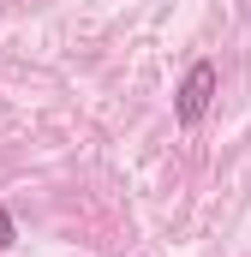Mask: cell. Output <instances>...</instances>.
Segmentation results:
<instances>
[{
  "label": "cell",
  "instance_id": "1",
  "mask_svg": "<svg viewBox=\"0 0 251 257\" xmlns=\"http://www.w3.org/2000/svg\"><path fill=\"white\" fill-rule=\"evenodd\" d=\"M215 84H221V72L209 60H197L180 78V90H174V120L180 126H203V114H209V102H215Z\"/></svg>",
  "mask_w": 251,
  "mask_h": 257
},
{
  "label": "cell",
  "instance_id": "2",
  "mask_svg": "<svg viewBox=\"0 0 251 257\" xmlns=\"http://www.w3.org/2000/svg\"><path fill=\"white\" fill-rule=\"evenodd\" d=\"M12 239H18V227H12V215H6V209H0V251H6V245H12Z\"/></svg>",
  "mask_w": 251,
  "mask_h": 257
}]
</instances>
